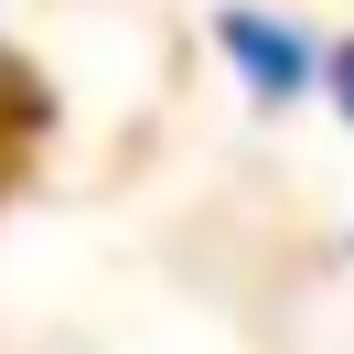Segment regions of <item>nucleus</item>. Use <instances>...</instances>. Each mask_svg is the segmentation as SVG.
<instances>
[{
  "mask_svg": "<svg viewBox=\"0 0 354 354\" xmlns=\"http://www.w3.org/2000/svg\"><path fill=\"white\" fill-rule=\"evenodd\" d=\"M215 44H225V65H236V86L258 97V108H290V97H311V86H322V65H333L311 32L268 22V11H225V22H215Z\"/></svg>",
  "mask_w": 354,
  "mask_h": 354,
  "instance_id": "nucleus-1",
  "label": "nucleus"
},
{
  "mask_svg": "<svg viewBox=\"0 0 354 354\" xmlns=\"http://www.w3.org/2000/svg\"><path fill=\"white\" fill-rule=\"evenodd\" d=\"M322 86H333V108H344V129H354V44H344V54L322 65Z\"/></svg>",
  "mask_w": 354,
  "mask_h": 354,
  "instance_id": "nucleus-2",
  "label": "nucleus"
}]
</instances>
